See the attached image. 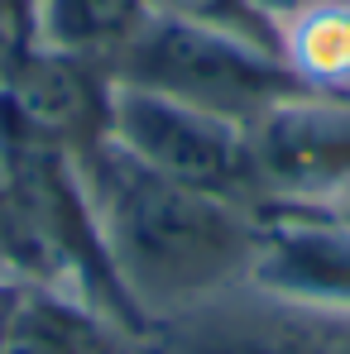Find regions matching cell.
I'll return each instance as SVG.
<instances>
[{"label":"cell","mask_w":350,"mask_h":354,"mask_svg":"<svg viewBox=\"0 0 350 354\" xmlns=\"http://www.w3.org/2000/svg\"><path fill=\"white\" fill-rule=\"evenodd\" d=\"M96 244L125 306L149 330L250 283L264 216L144 168L111 139L72 149Z\"/></svg>","instance_id":"1"},{"label":"cell","mask_w":350,"mask_h":354,"mask_svg":"<svg viewBox=\"0 0 350 354\" xmlns=\"http://www.w3.org/2000/svg\"><path fill=\"white\" fill-rule=\"evenodd\" d=\"M106 77L120 86L182 101L192 111L235 120L245 129L279 101L307 91L274 48L164 15H149L134 29V39L106 62Z\"/></svg>","instance_id":"2"},{"label":"cell","mask_w":350,"mask_h":354,"mask_svg":"<svg viewBox=\"0 0 350 354\" xmlns=\"http://www.w3.org/2000/svg\"><path fill=\"white\" fill-rule=\"evenodd\" d=\"M106 139L125 149L130 158H139L144 168L173 177L182 187H197V192L259 211L250 139H245V124H235V120L207 115L182 101L111 82Z\"/></svg>","instance_id":"3"},{"label":"cell","mask_w":350,"mask_h":354,"mask_svg":"<svg viewBox=\"0 0 350 354\" xmlns=\"http://www.w3.org/2000/svg\"><path fill=\"white\" fill-rule=\"evenodd\" d=\"M264 211H336L350 196V96L297 91L245 129Z\"/></svg>","instance_id":"4"},{"label":"cell","mask_w":350,"mask_h":354,"mask_svg":"<svg viewBox=\"0 0 350 354\" xmlns=\"http://www.w3.org/2000/svg\"><path fill=\"white\" fill-rule=\"evenodd\" d=\"M144 354H350V311L240 283L149 326Z\"/></svg>","instance_id":"5"},{"label":"cell","mask_w":350,"mask_h":354,"mask_svg":"<svg viewBox=\"0 0 350 354\" xmlns=\"http://www.w3.org/2000/svg\"><path fill=\"white\" fill-rule=\"evenodd\" d=\"M0 106L19 124L58 139L62 149H82L106 139L111 77L101 62L34 44L0 72Z\"/></svg>","instance_id":"6"},{"label":"cell","mask_w":350,"mask_h":354,"mask_svg":"<svg viewBox=\"0 0 350 354\" xmlns=\"http://www.w3.org/2000/svg\"><path fill=\"white\" fill-rule=\"evenodd\" d=\"M250 283L350 311V221L341 211H264Z\"/></svg>","instance_id":"7"},{"label":"cell","mask_w":350,"mask_h":354,"mask_svg":"<svg viewBox=\"0 0 350 354\" xmlns=\"http://www.w3.org/2000/svg\"><path fill=\"white\" fill-rule=\"evenodd\" d=\"M0 354H144V330L58 283H34L0 306Z\"/></svg>","instance_id":"8"},{"label":"cell","mask_w":350,"mask_h":354,"mask_svg":"<svg viewBox=\"0 0 350 354\" xmlns=\"http://www.w3.org/2000/svg\"><path fill=\"white\" fill-rule=\"evenodd\" d=\"M149 15V0H39L34 44L106 67Z\"/></svg>","instance_id":"9"},{"label":"cell","mask_w":350,"mask_h":354,"mask_svg":"<svg viewBox=\"0 0 350 354\" xmlns=\"http://www.w3.org/2000/svg\"><path fill=\"white\" fill-rule=\"evenodd\" d=\"M154 15L164 19H182V24H207V29H221L235 39H250L259 48H274L279 53V29L250 5V0H149ZM283 58V53H279Z\"/></svg>","instance_id":"10"},{"label":"cell","mask_w":350,"mask_h":354,"mask_svg":"<svg viewBox=\"0 0 350 354\" xmlns=\"http://www.w3.org/2000/svg\"><path fill=\"white\" fill-rule=\"evenodd\" d=\"M250 5H254V10L279 29V34H283L292 19H302L307 10H317V5H326V0H250Z\"/></svg>","instance_id":"11"},{"label":"cell","mask_w":350,"mask_h":354,"mask_svg":"<svg viewBox=\"0 0 350 354\" xmlns=\"http://www.w3.org/2000/svg\"><path fill=\"white\" fill-rule=\"evenodd\" d=\"M336 211H346V216H350V196H346V206H336Z\"/></svg>","instance_id":"12"},{"label":"cell","mask_w":350,"mask_h":354,"mask_svg":"<svg viewBox=\"0 0 350 354\" xmlns=\"http://www.w3.org/2000/svg\"><path fill=\"white\" fill-rule=\"evenodd\" d=\"M341 216H346V211H341ZM346 221H350V216H346Z\"/></svg>","instance_id":"13"}]
</instances>
